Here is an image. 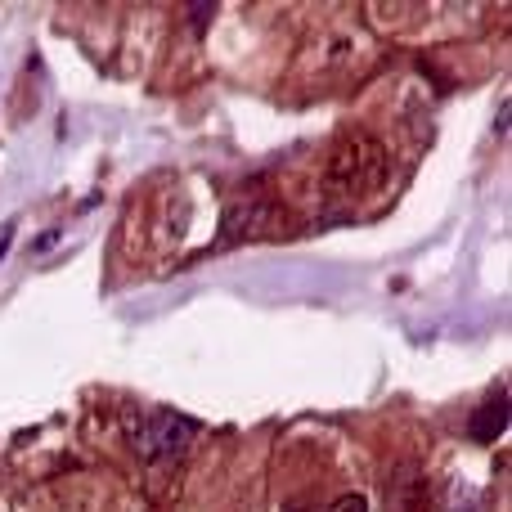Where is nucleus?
I'll return each instance as SVG.
<instances>
[{
	"label": "nucleus",
	"mask_w": 512,
	"mask_h": 512,
	"mask_svg": "<svg viewBox=\"0 0 512 512\" xmlns=\"http://www.w3.org/2000/svg\"><path fill=\"white\" fill-rule=\"evenodd\" d=\"M382 176H387V153L369 135H351L333 153V162H328V189H337L346 198L364 194V189H378Z\"/></svg>",
	"instance_id": "1"
},
{
	"label": "nucleus",
	"mask_w": 512,
	"mask_h": 512,
	"mask_svg": "<svg viewBox=\"0 0 512 512\" xmlns=\"http://www.w3.org/2000/svg\"><path fill=\"white\" fill-rule=\"evenodd\" d=\"M508 432V391L499 387V391H490L486 400H481V409L472 414V423H468V436L472 441H499V436Z\"/></svg>",
	"instance_id": "3"
},
{
	"label": "nucleus",
	"mask_w": 512,
	"mask_h": 512,
	"mask_svg": "<svg viewBox=\"0 0 512 512\" xmlns=\"http://www.w3.org/2000/svg\"><path fill=\"white\" fill-rule=\"evenodd\" d=\"M198 432H203L198 418H185V414H176V409H153V414H144L140 423L131 427V441L144 459H171V454H185V445L194 441Z\"/></svg>",
	"instance_id": "2"
},
{
	"label": "nucleus",
	"mask_w": 512,
	"mask_h": 512,
	"mask_svg": "<svg viewBox=\"0 0 512 512\" xmlns=\"http://www.w3.org/2000/svg\"><path fill=\"white\" fill-rule=\"evenodd\" d=\"M328 512H369V504H364L360 495H342V499H337V504L328 508Z\"/></svg>",
	"instance_id": "4"
}]
</instances>
